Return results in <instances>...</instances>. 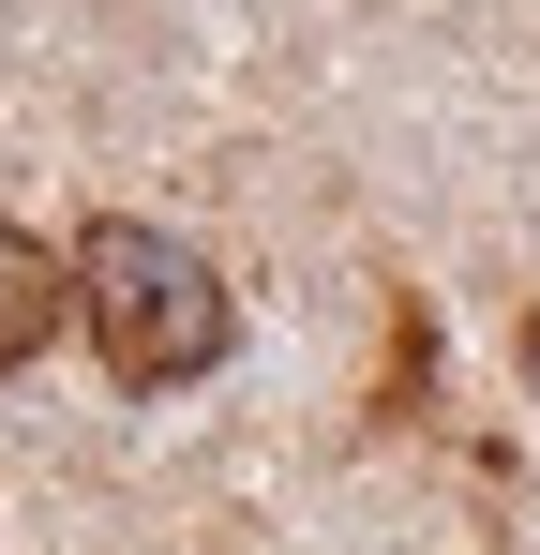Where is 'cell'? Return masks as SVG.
Instances as JSON below:
<instances>
[{
	"mask_svg": "<svg viewBox=\"0 0 540 555\" xmlns=\"http://www.w3.org/2000/svg\"><path fill=\"white\" fill-rule=\"evenodd\" d=\"M511 361H526V390H540V300H526V331H511Z\"/></svg>",
	"mask_w": 540,
	"mask_h": 555,
	"instance_id": "cell-3",
	"label": "cell"
},
{
	"mask_svg": "<svg viewBox=\"0 0 540 555\" xmlns=\"http://www.w3.org/2000/svg\"><path fill=\"white\" fill-rule=\"evenodd\" d=\"M61 331L105 361L120 405H166V390H195V375H226L241 300H226V271H210L180 225H151V210H90L76 241H61Z\"/></svg>",
	"mask_w": 540,
	"mask_h": 555,
	"instance_id": "cell-1",
	"label": "cell"
},
{
	"mask_svg": "<svg viewBox=\"0 0 540 555\" xmlns=\"http://www.w3.org/2000/svg\"><path fill=\"white\" fill-rule=\"evenodd\" d=\"M61 346V256L30 241V225H0V390Z\"/></svg>",
	"mask_w": 540,
	"mask_h": 555,
	"instance_id": "cell-2",
	"label": "cell"
}]
</instances>
